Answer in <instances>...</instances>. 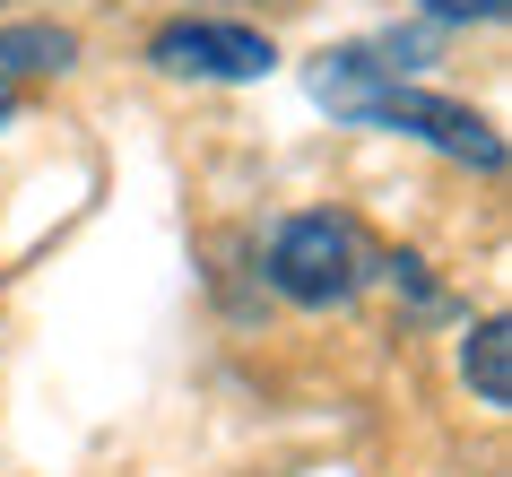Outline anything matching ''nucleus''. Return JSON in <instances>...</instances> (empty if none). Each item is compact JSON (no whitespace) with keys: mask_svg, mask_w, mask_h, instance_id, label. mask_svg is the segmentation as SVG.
<instances>
[{"mask_svg":"<svg viewBox=\"0 0 512 477\" xmlns=\"http://www.w3.org/2000/svg\"><path fill=\"white\" fill-rule=\"evenodd\" d=\"M270 287L287 295V304H304V313H330V304H348L356 287H365V243H356L348 217H287L270 235Z\"/></svg>","mask_w":512,"mask_h":477,"instance_id":"nucleus-1","label":"nucleus"},{"mask_svg":"<svg viewBox=\"0 0 512 477\" xmlns=\"http://www.w3.org/2000/svg\"><path fill=\"white\" fill-rule=\"evenodd\" d=\"M365 131H400V139H426V148H443V157L478 165V174H504V131L486 122V113L452 105V96H426V87H400L391 70L374 79V96H365V113H356Z\"/></svg>","mask_w":512,"mask_h":477,"instance_id":"nucleus-2","label":"nucleus"},{"mask_svg":"<svg viewBox=\"0 0 512 477\" xmlns=\"http://www.w3.org/2000/svg\"><path fill=\"white\" fill-rule=\"evenodd\" d=\"M148 61L165 79H270L278 44L261 27H235V18H174L148 35Z\"/></svg>","mask_w":512,"mask_h":477,"instance_id":"nucleus-3","label":"nucleus"},{"mask_svg":"<svg viewBox=\"0 0 512 477\" xmlns=\"http://www.w3.org/2000/svg\"><path fill=\"white\" fill-rule=\"evenodd\" d=\"M79 61V35L70 27H0V87H18V79H44V70H70Z\"/></svg>","mask_w":512,"mask_h":477,"instance_id":"nucleus-4","label":"nucleus"},{"mask_svg":"<svg viewBox=\"0 0 512 477\" xmlns=\"http://www.w3.org/2000/svg\"><path fill=\"white\" fill-rule=\"evenodd\" d=\"M460 382L486 399V408H512V330L504 321H478L460 339Z\"/></svg>","mask_w":512,"mask_h":477,"instance_id":"nucleus-5","label":"nucleus"},{"mask_svg":"<svg viewBox=\"0 0 512 477\" xmlns=\"http://www.w3.org/2000/svg\"><path fill=\"white\" fill-rule=\"evenodd\" d=\"M417 9H426V18H443V27H495L512 0H417Z\"/></svg>","mask_w":512,"mask_h":477,"instance_id":"nucleus-6","label":"nucleus"},{"mask_svg":"<svg viewBox=\"0 0 512 477\" xmlns=\"http://www.w3.org/2000/svg\"><path fill=\"white\" fill-rule=\"evenodd\" d=\"M0 122H9V87H0Z\"/></svg>","mask_w":512,"mask_h":477,"instance_id":"nucleus-7","label":"nucleus"}]
</instances>
